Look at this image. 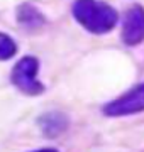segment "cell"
<instances>
[{"label": "cell", "instance_id": "1", "mask_svg": "<svg viewBox=\"0 0 144 152\" xmlns=\"http://www.w3.org/2000/svg\"><path fill=\"white\" fill-rule=\"evenodd\" d=\"M75 20L92 34H107L115 27L119 14L114 7L100 0H76L73 4Z\"/></svg>", "mask_w": 144, "mask_h": 152}, {"label": "cell", "instance_id": "2", "mask_svg": "<svg viewBox=\"0 0 144 152\" xmlns=\"http://www.w3.org/2000/svg\"><path fill=\"white\" fill-rule=\"evenodd\" d=\"M39 61L34 56H24L15 63L10 73L12 85L29 96H37L44 93V85L37 80Z\"/></svg>", "mask_w": 144, "mask_h": 152}, {"label": "cell", "instance_id": "3", "mask_svg": "<svg viewBox=\"0 0 144 152\" xmlns=\"http://www.w3.org/2000/svg\"><path fill=\"white\" fill-rule=\"evenodd\" d=\"M102 112H104L105 117H112V118L143 113L144 112V83L131 88L124 95L109 102L102 108Z\"/></svg>", "mask_w": 144, "mask_h": 152}, {"label": "cell", "instance_id": "4", "mask_svg": "<svg viewBox=\"0 0 144 152\" xmlns=\"http://www.w3.org/2000/svg\"><path fill=\"white\" fill-rule=\"evenodd\" d=\"M122 42L126 46H137L144 41V7L134 4L126 10L122 22Z\"/></svg>", "mask_w": 144, "mask_h": 152}, {"label": "cell", "instance_id": "5", "mask_svg": "<svg viewBox=\"0 0 144 152\" xmlns=\"http://www.w3.org/2000/svg\"><path fill=\"white\" fill-rule=\"evenodd\" d=\"M37 125L46 137H58L68 129L70 118L63 112H48L39 117Z\"/></svg>", "mask_w": 144, "mask_h": 152}, {"label": "cell", "instance_id": "6", "mask_svg": "<svg viewBox=\"0 0 144 152\" xmlns=\"http://www.w3.org/2000/svg\"><path fill=\"white\" fill-rule=\"evenodd\" d=\"M17 20H19V24L24 29L34 31V29L41 27L46 22V19L39 12L37 7H34L32 4H22V5H19V9H17Z\"/></svg>", "mask_w": 144, "mask_h": 152}, {"label": "cell", "instance_id": "7", "mask_svg": "<svg viewBox=\"0 0 144 152\" xmlns=\"http://www.w3.org/2000/svg\"><path fill=\"white\" fill-rule=\"evenodd\" d=\"M17 53V44L9 34L0 32V61H7L14 58Z\"/></svg>", "mask_w": 144, "mask_h": 152}, {"label": "cell", "instance_id": "8", "mask_svg": "<svg viewBox=\"0 0 144 152\" xmlns=\"http://www.w3.org/2000/svg\"><path fill=\"white\" fill-rule=\"evenodd\" d=\"M31 152H58L56 149H51V147H48V149H37V151H31Z\"/></svg>", "mask_w": 144, "mask_h": 152}]
</instances>
